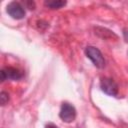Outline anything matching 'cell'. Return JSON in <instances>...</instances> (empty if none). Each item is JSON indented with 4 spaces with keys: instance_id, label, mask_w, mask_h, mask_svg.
I'll use <instances>...</instances> for the list:
<instances>
[{
    "instance_id": "6da1fadb",
    "label": "cell",
    "mask_w": 128,
    "mask_h": 128,
    "mask_svg": "<svg viewBox=\"0 0 128 128\" xmlns=\"http://www.w3.org/2000/svg\"><path fill=\"white\" fill-rule=\"evenodd\" d=\"M85 54L97 68H99V69L104 68L105 59H104L101 51L98 48H96L94 46H88L85 49Z\"/></svg>"
},
{
    "instance_id": "7a4b0ae2",
    "label": "cell",
    "mask_w": 128,
    "mask_h": 128,
    "mask_svg": "<svg viewBox=\"0 0 128 128\" xmlns=\"http://www.w3.org/2000/svg\"><path fill=\"white\" fill-rule=\"evenodd\" d=\"M59 116L60 118L67 123H70L72 121L75 120L76 118V109L74 108L73 105L65 102L61 105V109L59 112Z\"/></svg>"
},
{
    "instance_id": "3957f363",
    "label": "cell",
    "mask_w": 128,
    "mask_h": 128,
    "mask_svg": "<svg viewBox=\"0 0 128 128\" xmlns=\"http://www.w3.org/2000/svg\"><path fill=\"white\" fill-rule=\"evenodd\" d=\"M100 87L101 90L107 95L116 96L118 93V85L112 78H108V77L102 78L100 81Z\"/></svg>"
},
{
    "instance_id": "277c9868",
    "label": "cell",
    "mask_w": 128,
    "mask_h": 128,
    "mask_svg": "<svg viewBox=\"0 0 128 128\" xmlns=\"http://www.w3.org/2000/svg\"><path fill=\"white\" fill-rule=\"evenodd\" d=\"M7 13L14 19H22L25 17V9L19 2H11L6 7Z\"/></svg>"
},
{
    "instance_id": "5b68a950",
    "label": "cell",
    "mask_w": 128,
    "mask_h": 128,
    "mask_svg": "<svg viewBox=\"0 0 128 128\" xmlns=\"http://www.w3.org/2000/svg\"><path fill=\"white\" fill-rule=\"evenodd\" d=\"M23 77L22 71L14 67H6L1 70V81L5 80H19Z\"/></svg>"
},
{
    "instance_id": "8992f818",
    "label": "cell",
    "mask_w": 128,
    "mask_h": 128,
    "mask_svg": "<svg viewBox=\"0 0 128 128\" xmlns=\"http://www.w3.org/2000/svg\"><path fill=\"white\" fill-rule=\"evenodd\" d=\"M64 5H66V2L61 0H49L45 2V6L51 9H59Z\"/></svg>"
},
{
    "instance_id": "52a82bcc",
    "label": "cell",
    "mask_w": 128,
    "mask_h": 128,
    "mask_svg": "<svg viewBox=\"0 0 128 128\" xmlns=\"http://www.w3.org/2000/svg\"><path fill=\"white\" fill-rule=\"evenodd\" d=\"M9 100V94L5 91H2L0 94V101H1V105H5Z\"/></svg>"
},
{
    "instance_id": "ba28073f",
    "label": "cell",
    "mask_w": 128,
    "mask_h": 128,
    "mask_svg": "<svg viewBox=\"0 0 128 128\" xmlns=\"http://www.w3.org/2000/svg\"><path fill=\"white\" fill-rule=\"evenodd\" d=\"M45 128H58L56 125H54V124H52V123H49V124H47L46 125V127Z\"/></svg>"
}]
</instances>
